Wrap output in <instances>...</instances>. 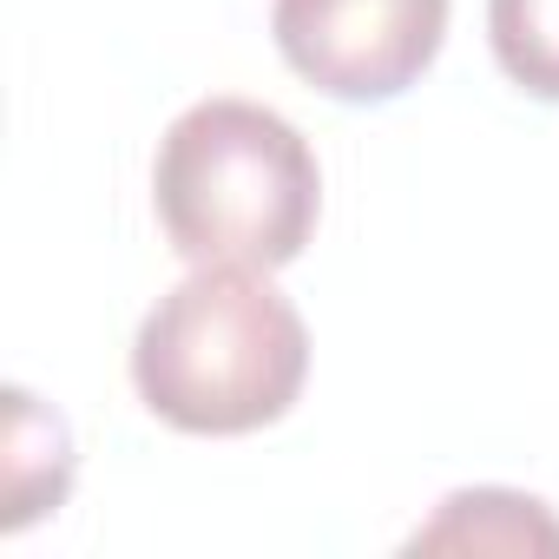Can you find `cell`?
<instances>
[{
	"instance_id": "2",
	"label": "cell",
	"mask_w": 559,
	"mask_h": 559,
	"mask_svg": "<svg viewBox=\"0 0 559 559\" xmlns=\"http://www.w3.org/2000/svg\"><path fill=\"white\" fill-rule=\"evenodd\" d=\"M152 204L185 263L284 270L317 230L323 171L284 112L257 99H198L158 139Z\"/></svg>"
},
{
	"instance_id": "3",
	"label": "cell",
	"mask_w": 559,
	"mask_h": 559,
	"mask_svg": "<svg viewBox=\"0 0 559 559\" xmlns=\"http://www.w3.org/2000/svg\"><path fill=\"white\" fill-rule=\"evenodd\" d=\"M270 34L297 80L330 99L376 106L435 67L448 40V0H276Z\"/></svg>"
},
{
	"instance_id": "4",
	"label": "cell",
	"mask_w": 559,
	"mask_h": 559,
	"mask_svg": "<svg viewBox=\"0 0 559 559\" xmlns=\"http://www.w3.org/2000/svg\"><path fill=\"white\" fill-rule=\"evenodd\" d=\"M408 552H559V520L533 493H513V487H461L408 539Z\"/></svg>"
},
{
	"instance_id": "5",
	"label": "cell",
	"mask_w": 559,
	"mask_h": 559,
	"mask_svg": "<svg viewBox=\"0 0 559 559\" xmlns=\"http://www.w3.org/2000/svg\"><path fill=\"white\" fill-rule=\"evenodd\" d=\"M67 441V421L47 415L27 389H8V533H21L34 513L67 500L73 454H53Z\"/></svg>"
},
{
	"instance_id": "1",
	"label": "cell",
	"mask_w": 559,
	"mask_h": 559,
	"mask_svg": "<svg viewBox=\"0 0 559 559\" xmlns=\"http://www.w3.org/2000/svg\"><path fill=\"white\" fill-rule=\"evenodd\" d=\"M310 376L297 304L250 263H198L132 343L139 402L185 435H250L284 421Z\"/></svg>"
},
{
	"instance_id": "6",
	"label": "cell",
	"mask_w": 559,
	"mask_h": 559,
	"mask_svg": "<svg viewBox=\"0 0 559 559\" xmlns=\"http://www.w3.org/2000/svg\"><path fill=\"white\" fill-rule=\"evenodd\" d=\"M487 40L520 93L559 99V0H487Z\"/></svg>"
}]
</instances>
